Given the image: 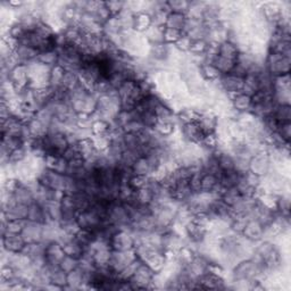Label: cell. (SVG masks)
<instances>
[{"instance_id":"cell-47","label":"cell","mask_w":291,"mask_h":291,"mask_svg":"<svg viewBox=\"0 0 291 291\" xmlns=\"http://www.w3.org/2000/svg\"><path fill=\"white\" fill-rule=\"evenodd\" d=\"M241 197L242 196L240 195V192L237 189V187L224 189V190L222 191L221 196H220L221 199L223 200L225 204H228L230 207H232L235 204V202H237Z\"/></svg>"},{"instance_id":"cell-27","label":"cell","mask_w":291,"mask_h":291,"mask_svg":"<svg viewBox=\"0 0 291 291\" xmlns=\"http://www.w3.org/2000/svg\"><path fill=\"white\" fill-rule=\"evenodd\" d=\"M26 126L29 128L31 139L32 138H44L48 135L49 128L39 121L35 116L32 117L29 122H26Z\"/></svg>"},{"instance_id":"cell-5","label":"cell","mask_w":291,"mask_h":291,"mask_svg":"<svg viewBox=\"0 0 291 291\" xmlns=\"http://www.w3.org/2000/svg\"><path fill=\"white\" fill-rule=\"evenodd\" d=\"M105 220L94 207H90L86 211H82L77 214L76 223L80 229L96 231L105 223Z\"/></svg>"},{"instance_id":"cell-24","label":"cell","mask_w":291,"mask_h":291,"mask_svg":"<svg viewBox=\"0 0 291 291\" xmlns=\"http://www.w3.org/2000/svg\"><path fill=\"white\" fill-rule=\"evenodd\" d=\"M132 173L138 175H145V177H149L154 172V168L150 164L149 159L147 158V156L141 155L138 157L135 163L132 165Z\"/></svg>"},{"instance_id":"cell-7","label":"cell","mask_w":291,"mask_h":291,"mask_svg":"<svg viewBox=\"0 0 291 291\" xmlns=\"http://www.w3.org/2000/svg\"><path fill=\"white\" fill-rule=\"evenodd\" d=\"M113 251H131L135 249V234L131 229H119L109 241Z\"/></svg>"},{"instance_id":"cell-38","label":"cell","mask_w":291,"mask_h":291,"mask_svg":"<svg viewBox=\"0 0 291 291\" xmlns=\"http://www.w3.org/2000/svg\"><path fill=\"white\" fill-rule=\"evenodd\" d=\"M239 49L237 46H235L233 43H231V41H224V43H222L219 46V50H218V54L220 56H223L225 58H229V59H232V61H235L239 55Z\"/></svg>"},{"instance_id":"cell-45","label":"cell","mask_w":291,"mask_h":291,"mask_svg":"<svg viewBox=\"0 0 291 291\" xmlns=\"http://www.w3.org/2000/svg\"><path fill=\"white\" fill-rule=\"evenodd\" d=\"M58 59H59V54L57 52V49L44 50V52H41L38 56V61L49 67L58 65Z\"/></svg>"},{"instance_id":"cell-20","label":"cell","mask_w":291,"mask_h":291,"mask_svg":"<svg viewBox=\"0 0 291 291\" xmlns=\"http://www.w3.org/2000/svg\"><path fill=\"white\" fill-rule=\"evenodd\" d=\"M13 196L17 204H21V205L30 206L35 201L34 195H33V192H32L31 188L23 182H21V184L17 187L16 190L13 192Z\"/></svg>"},{"instance_id":"cell-15","label":"cell","mask_w":291,"mask_h":291,"mask_svg":"<svg viewBox=\"0 0 291 291\" xmlns=\"http://www.w3.org/2000/svg\"><path fill=\"white\" fill-rule=\"evenodd\" d=\"M263 233H264V226H263L261 222L249 219L246 225H244L241 235L246 239L251 240V241L257 243L260 242L261 240H263Z\"/></svg>"},{"instance_id":"cell-58","label":"cell","mask_w":291,"mask_h":291,"mask_svg":"<svg viewBox=\"0 0 291 291\" xmlns=\"http://www.w3.org/2000/svg\"><path fill=\"white\" fill-rule=\"evenodd\" d=\"M276 135H278L281 139L284 142H289L291 138V123L290 122H283L279 123L278 129H276Z\"/></svg>"},{"instance_id":"cell-6","label":"cell","mask_w":291,"mask_h":291,"mask_svg":"<svg viewBox=\"0 0 291 291\" xmlns=\"http://www.w3.org/2000/svg\"><path fill=\"white\" fill-rule=\"evenodd\" d=\"M272 171V160L266 151H261L253 155L249 160V172L263 178Z\"/></svg>"},{"instance_id":"cell-30","label":"cell","mask_w":291,"mask_h":291,"mask_svg":"<svg viewBox=\"0 0 291 291\" xmlns=\"http://www.w3.org/2000/svg\"><path fill=\"white\" fill-rule=\"evenodd\" d=\"M46 215H47V222H58L61 223L62 221V209H61V202L58 200H52L46 202L44 205Z\"/></svg>"},{"instance_id":"cell-54","label":"cell","mask_w":291,"mask_h":291,"mask_svg":"<svg viewBox=\"0 0 291 291\" xmlns=\"http://www.w3.org/2000/svg\"><path fill=\"white\" fill-rule=\"evenodd\" d=\"M77 267H78V258L68 255L64 256L61 263H59V269L65 272V273H70V272L77 269Z\"/></svg>"},{"instance_id":"cell-56","label":"cell","mask_w":291,"mask_h":291,"mask_svg":"<svg viewBox=\"0 0 291 291\" xmlns=\"http://www.w3.org/2000/svg\"><path fill=\"white\" fill-rule=\"evenodd\" d=\"M148 181H149V177H145V175H138L132 174L129 178V184H130L133 190H139V189L147 186Z\"/></svg>"},{"instance_id":"cell-17","label":"cell","mask_w":291,"mask_h":291,"mask_svg":"<svg viewBox=\"0 0 291 291\" xmlns=\"http://www.w3.org/2000/svg\"><path fill=\"white\" fill-rule=\"evenodd\" d=\"M2 244L3 249L9 253H21L26 243L21 234L4 233L2 234Z\"/></svg>"},{"instance_id":"cell-34","label":"cell","mask_w":291,"mask_h":291,"mask_svg":"<svg viewBox=\"0 0 291 291\" xmlns=\"http://www.w3.org/2000/svg\"><path fill=\"white\" fill-rule=\"evenodd\" d=\"M213 65L218 68L219 72L221 74H228L233 70V67L235 65V61L232 59L225 58L223 56H220V55H215V56L211 59V62Z\"/></svg>"},{"instance_id":"cell-48","label":"cell","mask_w":291,"mask_h":291,"mask_svg":"<svg viewBox=\"0 0 291 291\" xmlns=\"http://www.w3.org/2000/svg\"><path fill=\"white\" fill-rule=\"evenodd\" d=\"M64 74H65V70L61 65L52 67V71H50V88H53L55 90L61 87Z\"/></svg>"},{"instance_id":"cell-33","label":"cell","mask_w":291,"mask_h":291,"mask_svg":"<svg viewBox=\"0 0 291 291\" xmlns=\"http://www.w3.org/2000/svg\"><path fill=\"white\" fill-rule=\"evenodd\" d=\"M135 16L136 14L132 13L130 9L124 7L122 12H119L116 18L121 25L123 31H131L133 30V25H135Z\"/></svg>"},{"instance_id":"cell-50","label":"cell","mask_w":291,"mask_h":291,"mask_svg":"<svg viewBox=\"0 0 291 291\" xmlns=\"http://www.w3.org/2000/svg\"><path fill=\"white\" fill-rule=\"evenodd\" d=\"M75 239L80 242L83 247L87 248L96 239L95 231L80 229L75 234Z\"/></svg>"},{"instance_id":"cell-59","label":"cell","mask_w":291,"mask_h":291,"mask_svg":"<svg viewBox=\"0 0 291 291\" xmlns=\"http://www.w3.org/2000/svg\"><path fill=\"white\" fill-rule=\"evenodd\" d=\"M190 45H191V40L188 38V36L183 33L182 38L180 39L177 44L174 45V47L177 48L180 53L183 54H188L189 49H190Z\"/></svg>"},{"instance_id":"cell-43","label":"cell","mask_w":291,"mask_h":291,"mask_svg":"<svg viewBox=\"0 0 291 291\" xmlns=\"http://www.w3.org/2000/svg\"><path fill=\"white\" fill-rule=\"evenodd\" d=\"M27 220H7L5 224H2V234L14 233L21 234L24 229Z\"/></svg>"},{"instance_id":"cell-31","label":"cell","mask_w":291,"mask_h":291,"mask_svg":"<svg viewBox=\"0 0 291 291\" xmlns=\"http://www.w3.org/2000/svg\"><path fill=\"white\" fill-rule=\"evenodd\" d=\"M164 29L165 27L151 25L149 29L145 32L144 36L149 46L164 44Z\"/></svg>"},{"instance_id":"cell-44","label":"cell","mask_w":291,"mask_h":291,"mask_svg":"<svg viewBox=\"0 0 291 291\" xmlns=\"http://www.w3.org/2000/svg\"><path fill=\"white\" fill-rule=\"evenodd\" d=\"M155 199L154 192H152L151 189L145 186L144 188L139 189V190L135 191V200L140 205H147L149 206L152 201Z\"/></svg>"},{"instance_id":"cell-13","label":"cell","mask_w":291,"mask_h":291,"mask_svg":"<svg viewBox=\"0 0 291 291\" xmlns=\"http://www.w3.org/2000/svg\"><path fill=\"white\" fill-rule=\"evenodd\" d=\"M210 261L207 260L205 256H202L200 254L197 253L196 256L193 257V260L186 266V270L188 271V273L190 274L193 280H198L200 276L206 273Z\"/></svg>"},{"instance_id":"cell-42","label":"cell","mask_w":291,"mask_h":291,"mask_svg":"<svg viewBox=\"0 0 291 291\" xmlns=\"http://www.w3.org/2000/svg\"><path fill=\"white\" fill-rule=\"evenodd\" d=\"M179 126L177 123H174L172 121H165V119H158L156 127L154 128V130L158 133L159 136L164 138H169L174 133L175 129Z\"/></svg>"},{"instance_id":"cell-25","label":"cell","mask_w":291,"mask_h":291,"mask_svg":"<svg viewBox=\"0 0 291 291\" xmlns=\"http://www.w3.org/2000/svg\"><path fill=\"white\" fill-rule=\"evenodd\" d=\"M199 74L200 76L204 78L205 82H218L222 74L219 72L213 64L209 62H204L199 65Z\"/></svg>"},{"instance_id":"cell-51","label":"cell","mask_w":291,"mask_h":291,"mask_svg":"<svg viewBox=\"0 0 291 291\" xmlns=\"http://www.w3.org/2000/svg\"><path fill=\"white\" fill-rule=\"evenodd\" d=\"M96 17V20L98 21L101 25H104L106 22H107L110 17H112V14H110L109 9L106 6V4L103 2H99L98 7H97L96 12L92 14Z\"/></svg>"},{"instance_id":"cell-60","label":"cell","mask_w":291,"mask_h":291,"mask_svg":"<svg viewBox=\"0 0 291 291\" xmlns=\"http://www.w3.org/2000/svg\"><path fill=\"white\" fill-rule=\"evenodd\" d=\"M106 6L109 9L112 16H116L126 7V2H106Z\"/></svg>"},{"instance_id":"cell-4","label":"cell","mask_w":291,"mask_h":291,"mask_svg":"<svg viewBox=\"0 0 291 291\" xmlns=\"http://www.w3.org/2000/svg\"><path fill=\"white\" fill-rule=\"evenodd\" d=\"M38 181L47 188L53 189V190L63 191L65 193L66 174H61L56 171L44 169L38 175Z\"/></svg>"},{"instance_id":"cell-53","label":"cell","mask_w":291,"mask_h":291,"mask_svg":"<svg viewBox=\"0 0 291 291\" xmlns=\"http://www.w3.org/2000/svg\"><path fill=\"white\" fill-rule=\"evenodd\" d=\"M182 35H183L182 31L165 27L164 29V44L174 46L180 39L182 38Z\"/></svg>"},{"instance_id":"cell-26","label":"cell","mask_w":291,"mask_h":291,"mask_svg":"<svg viewBox=\"0 0 291 291\" xmlns=\"http://www.w3.org/2000/svg\"><path fill=\"white\" fill-rule=\"evenodd\" d=\"M264 70V68H263ZM258 73H248L246 76L243 77V87L242 91L243 94L248 96H253L254 94L260 90V78H258Z\"/></svg>"},{"instance_id":"cell-35","label":"cell","mask_w":291,"mask_h":291,"mask_svg":"<svg viewBox=\"0 0 291 291\" xmlns=\"http://www.w3.org/2000/svg\"><path fill=\"white\" fill-rule=\"evenodd\" d=\"M63 249H64V253H65V255L78 258V260H80V258L83 256V254H85L86 252V248L83 247L75 238H73L70 240V241L64 243Z\"/></svg>"},{"instance_id":"cell-10","label":"cell","mask_w":291,"mask_h":291,"mask_svg":"<svg viewBox=\"0 0 291 291\" xmlns=\"http://www.w3.org/2000/svg\"><path fill=\"white\" fill-rule=\"evenodd\" d=\"M183 33L191 41L207 40V36H209V27H207L205 23L200 20H193V18L187 17Z\"/></svg>"},{"instance_id":"cell-55","label":"cell","mask_w":291,"mask_h":291,"mask_svg":"<svg viewBox=\"0 0 291 291\" xmlns=\"http://www.w3.org/2000/svg\"><path fill=\"white\" fill-rule=\"evenodd\" d=\"M141 263H142V261L140 260V258H136V260L131 263V264H129L126 269L119 272L118 278L121 280H127V281L130 280L133 276V274H135V272L137 271L138 266H139Z\"/></svg>"},{"instance_id":"cell-3","label":"cell","mask_w":291,"mask_h":291,"mask_svg":"<svg viewBox=\"0 0 291 291\" xmlns=\"http://www.w3.org/2000/svg\"><path fill=\"white\" fill-rule=\"evenodd\" d=\"M155 274L156 272L154 270H151L145 263H141L129 281L132 283L133 290L152 289V280H154Z\"/></svg>"},{"instance_id":"cell-46","label":"cell","mask_w":291,"mask_h":291,"mask_svg":"<svg viewBox=\"0 0 291 291\" xmlns=\"http://www.w3.org/2000/svg\"><path fill=\"white\" fill-rule=\"evenodd\" d=\"M278 123L291 121V106L290 105H276L271 114Z\"/></svg>"},{"instance_id":"cell-8","label":"cell","mask_w":291,"mask_h":291,"mask_svg":"<svg viewBox=\"0 0 291 291\" xmlns=\"http://www.w3.org/2000/svg\"><path fill=\"white\" fill-rule=\"evenodd\" d=\"M136 258H138V256L135 249H131V251H113L108 266L118 274L129 264H131Z\"/></svg>"},{"instance_id":"cell-36","label":"cell","mask_w":291,"mask_h":291,"mask_svg":"<svg viewBox=\"0 0 291 291\" xmlns=\"http://www.w3.org/2000/svg\"><path fill=\"white\" fill-rule=\"evenodd\" d=\"M150 26H151V18H150L149 14H146V13L136 14L133 31L138 32V33L144 34Z\"/></svg>"},{"instance_id":"cell-52","label":"cell","mask_w":291,"mask_h":291,"mask_svg":"<svg viewBox=\"0 0 291 291\" xmlns=\"http://www.w3.org/2000/svg\"><path fill=\"white\" fill-rule=\"evenodd\" d=\"M92 144H94L97 151L104 152L105 150L108 149V147L110 146V138L109 136H91Z\"/></svg>"},{"instance_id":"cell-19","label":"cell","mask_w":291,"mask_h":291,"mask_svg":"<svg viewBox=\"0 0 291 291\" xmlns=\"http://www.w3.org/2000/svg\"><path fill=\"white\" fill-rule=\"evenodd\" d=\"M231 106L234 109L235 113L241 114V113H247L251 112V109L253 107L252 103V97L248 96L243 92H238L233 97H231Z\"/></svg>"},{"instance_id":"cell-18","label":"cell","mask_w":291,"mask_h":291,"mask_svg":"<svg viewBox=\"0 0 291 291\" xmlns=\"http://www.w3.org/2000/svg\"><path fill=\"white\" fill-rule=\"evenodd\" d=\"M221 3L207 2L204 14H202V22H204L207 26H212L216 24V23L221 22Z\"/></svg>"},{"instance_id":"cell-37","label":"cell","mask_w":291,"mask_h":291,"mask_svg":"<svg viewBox=\"0 0 291 291\" xmlns=\"http://www.w3.org/2000/svg\"><path fill=\"white\" fill-rule=\"evenodd\" d=\"M80 86V81H78V74L77 72H73V71H65V74H64L62 85L59 88H62L65 91H67L68 94L74 89Z\"/></svg>"},{"instance_id":"cell-9","label":"cell","mask_w":291,"mask_h":291,"mask_svg":"<svg viewBox=\"0 0 291 291\" xmlns=\"http://www.w3.org/2000/svg\"><path fill=\"white\" fill-rule=\"evenodd\" d=\"M219 87L220 89L225 92L228 98L230 99L231 97H233L235 94L242 91L243 87V77H239L233 74H222V76L219 80Z\"/></svg>"},{"instance_id":"cell-12","label":"cell","mask_w":291,"mask_h":291,"mask_svg":"<svg viewBox=\"0 0 291 291\" xmlns=\"http://www.w3.org/2000/svg\"><path fill=\"white\" fill-rule=\"evenodd\" d=\"M43 231L44 223H36V222L26 221L24 229L22 231V238L24 239L25 243L39 242L43 241Z\"/></svg>"},{"instance_id":"cell-32","label":"cell","mask_w":291,"mask_h":291,"mask_svg":"<svg viewBox=\"0 0 291 291\" xmlns=\"http://www.w3.org/2000/svg\"><path fill=\"white\" fill-rule=\"evenodd\" d=\"M187 22V15L180 13H169L168 20H166L165 27H169V29H174L182 31L184 30V26H186Z\"/></svg>"},{"instance_id":"cell-57","label":"cell","mask_w":291,"mask_h":291,"mask_svg":"<svg viewBox=\"0 0 291 291\" xmlns=\"http://www.w3.org/2000/svg\"><path fill=\"white\" fill-rule=\"evenodd\" d=\"M169 4V8H170V13H180V14H184L186 15L188 7H189V2H186V0H170L168 2Z\"/></svg>"},{"instance_id":"cell-1","label":"cell","mask_w":291,"mask_h":291,"mask_svg":"<svg viewBox=\"0 0 291 291\" xmlns=\"http://www.w3.org/2000/svg\"><path fill=\"white\" fill-rule=\"evenodd\" d=\"M106 222L117 226L119 229H130L131 220L126 204L122 200L116 199L110 201L107 210Z\"/></svg>"},{"instance_id":"cell-49","label":"cell","mask_w":291,"mask_h":291,"mask_svg":"<svg viewBox=\"0 0 291 291\" xmlns=\"http://www.w3.org/2000/svg\"><path fill=\"white\" fill-rule=\"evenodd\" d=\"M50 283L57 285L61 289H65L67 285V273L61 269H55L50 275Z\"/></svg>"},{"instance_id":"cell-28","label":"cell","mask_w":291,"mask_h":291,"mask_svg":"<svg viewBox=\"0 0 291 291\" xmlns=\"http://www.w3.org/2000/svg\"><path fill=\"white\" fill-rule=\"evenodd\" d=\"M27 221L36 222V223H46L47 222V215H46L44 205L36 201L30 205L29 212H27Z\"/></svg>"},{"instance_id":"cell-22","label":"cell","mask_w":291,"mask_h":291,"mask_svg":"<svg viewBox=\"0 0 291 291\" xmlns=\"http://www.w3.org/2000/svg\"><path fill=\"white\" fill-rule=\"evenodd\" d=\"M14 53L17 56V58L20 59V62L22 64H27L30 62H33L35 59H38V56L40 52L34 48L30 47V46L18 44L16 49L14 50Z\"/></svg>"},{"instance_id":"cell-11","label":"cell","mask_w":291,"mask_h":291,"mask_svg":"<svg viewBox=\"0 0 291 291\" xmlns=\"http://www.w3.org/2000/svg\"><path fill=\"white\" fill-rule=\"evenodd\" d=\"M180 130H181V135L183 140L186 142H190V144H197L200 145L202 141V138L206 133L201 130L199 124L197 122H190L179 126Z\"/></svg>"},{"instance_id":"cell-21","label":"cell","mask_w":291,"mask_h":291,"mask_svg":"<svg viewBox=\"0 0 291 291\" xmlns=\"http://www.w3.org/2000/svg\"><path fill=\"white\" fill-rule=\"evenodd\" d=\"M122 145L126 150L136 151L138 154L144 155L142 152V145L138 133L135 132H123L122 135Z\"/></svg>"},{"instance_id":"cell-23","label":"cell","mask_w":291,"mask_h":291,"mask_svg":"<svg viewBox=\"0 0 291 291\" xmlns=\"http://www.w3.org/2000/svg\"><path fill=\"white\" fill-rule=\"evenodd\" d=\"M215 155L221 172H230V171H234V157L231 152L226 150L216 149Z\"/></svg>"},{"instance_id":"cell-2","label":"cell","mask_w":291,"mask_h":291,"mask_svg":"<svg viewBox=\"0 0 291 291\" xmlns=\"http://www.w3.org/2000/svg\"><path fill=\"white\" fill-rule=\"evenodd\" d=\"M265 70L272 76H280L284 74H290L291 58L279 53L269 52L265 57Z\"/></svg>"},{"instance_id":"cell-39","label":"cell","mask_w":291,"mask_h":291,"mask_svg":"<svg viewBox=\"0 0 291 291\" xmlns=\"http://www.w3.org/2000/svg\"><path fill=\"white\" fill-rule=\"evenodd\" d=\"M112 129V123L103 118L94 119L91 123V133L92 136H107Z\"/></svg>"},{"instance_id":"cell-40","label":"cell","mask_w":291,"mask_h":291,"mask_svg":"<svg viewBox=\"0 0 291 291\" xmlns=\"http://www.w3.org/2000/svg\"><path fill=\"white\" fill-rule=\"evenodd\" d=\"M207 2H189V7L187 11V17L193 18V20L202 21V14H204Z\"/></svg>"},{"instance_id":"cell-29","label":"cell","mask_w":291,"mask_h":291,"mask_svg":"<svg viewBox=\"0 0 291 291\" xmlns=\"http://www.w3.org/2000/svg\"><path fill=\"white\" fill-rule=\"evenodd\" d=\"M27 212H29V206L16 202L9 209L2 211V213L6 215L7 220H27Z\"/></svg>"},{"instance_id":"cell-14","label":"cell","mask_w":291,"mask_h":291,"mask_svg":"<svg viewBox=\"0 0 291 291\" xmlns=\"http://www.w3.org/2000/svg\"><path fill=\"white\" fill-rule=\"evenodd\" d=\"M46 260H47V265L52 267H59V263L65 256L63 246L57 241H53L46 244Z\"/></svg>"},{"instance_id":"cell-16","label":"cell","mask_w":291,"mask_h":291,"mask_svg":"<svg viewBox=\"0 0 291 291\" xmlns=\"http://www.w3.org/2000/svg\"><path fill=\"white\" fill-rule=\"evenodd\" d=\"M219 118V115L214 110H204V112H200L197 123L199 124L201 130L205 133H213L218 128Z\"/></svg>"},{"instance_id":"cell-41","label":"cell","mask_w":291,"mask_h":291,"mask_svg":"<svg viewBox=\"0 0 291 291\" xmlns=\"http://www.w3.org/2000/svg\"><path fill=\"white\" fill-rule=\"evenodd\" d=\"M209 41L207 40H193L191 41L190 49H189V55L196 58H202L205 57L209 49Z\"/></svg>"}]
</instances>
